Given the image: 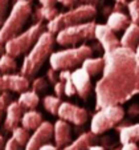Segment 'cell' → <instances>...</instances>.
<instances>
[{
    "instance_id": "obj_1",
    "label": "cell",
    "mask_w": 139,
    "mask_h": 150,
    "mask_svg": "<svg viewBox=\"0 0 139 150\" xmlns=\"http://www.w3.org/2000/svg\"><path fill=\"white\" fill-rule=\"evenodd\" d=\"M102 77L95 84V108L121 105L139 94V62L134 51L117 47L103 54Z\"/></svg>"
},
{
    "instance_id": "obj_2",
    "label": "cell",
    "mask_w": 139,
    "mask_h": 150,
    "mask_svg": "<svg viewBox=\"0 0 139 150\" xmlns=\"http://www.w3.org/2000/svg\"><path fill=\"white\" fill-rule=\"evenodd\" d=\"M54 42H56V37L53 36V33H51L48 31L44 32L39 37V40L36 41L33 48L24 57L20 73L23 74V76L28 77V79L29 77H33L41 69V67L44 65V62L46 60H49V57L52 56Z\"/></svg>"
},
{
    "instance_id": "obj_3",
    "label": "cell",
    "mask_w": 139,
    "mask_h": 150,
    "mask_svg": "<svg viewBox=\"0 0 139 150\" xmlns=\"http://www.w3.org/2000/svg\"><path fill=\"white\" fill-rule=\"evenodd\" d=\"M32 9H33V6H32L31 0L15 1L8 13V17L4 21L3 27L0 28V42L6 44L8 40L21 33V29L24 28L25 23L33 13Z\"/></svg>"
},
{
    "instance_id": "obj_4",
    "label": "cell",
    "mask_w": 139,
    "mask_h": 150,
    "mask_svg": "<svg viewBox=\"0 0 139 150\" xmlns=\"http://www.w3.org/2000/svg\"><path fill=\"white\" fill-rule=\"evenodd\" d=\"M91 56H93L91 47L84 44L79 47H72L64 51L53 52L49 57V64L51 68L56 72L70 71V69H77L78 67L81 68L82 62Z\"/></svg>"
},
{
    "instance_id": "obj_5",
    "label": "cell",
    "mask_w": 139,
    "mask_h": 150,
    "mask_svg": "<svg viewBox=\"0 0 139 150\" xmlns=\"http://www.w3.org/2000/svg\"><path fill=\"white\" fill-rule=\"evenodd\" d=\"M97 15V8L88 4H81L78 7L69 9L66 12H60L53 20L46 24V29L51 33H58L61 29L73 27L77 24H82L86 21H91Z\"/></svg>"
},
{
    "instance_id": "obj_6",
    "label": "cell",
    "mask_w": 139,
    "mask_h": 150,
    "mask_svg": "<svg viewBox=\"0 0 139 150\" xmlns=\"http://www.w3.org/2000/svg\"><path fill=\"white\" fill-rule=\"evenodd\" d=\"M44 25L43 23H34L29 27L27 31L19 33L17 36H15L13 39L8 40L4 44V51L6 53H8L12 57H19L27 54L33 45L36 44V41L39 40V37L44 33Z\"/></svg>"
},
{
    "instance_id": "obj_7",
    "label": "cell",
    "mask_w": 139,
    "mask_h": 150,
    "mask_svg": "<svg viewBox=\"0 0 139 150\" xmlns=\"http://www.w3.org/2000/svg\"><path fill=\"white\" fill-rule=\"evenodd\" d=\"M95 25L94 21H86L73 27L64 28L56 33V42L62 47H79L85 41L95 39Z\"/></svg>"
},
{
    "instance_id": "obj_8",
    "label": "cell",
    "mask_w": 139,
    "mask_h": 150,
    "mask_svg": "<svg viewBox=\"0 0 139 150\" xmlns=\"http://www.w3.org/2000/svg\"><path fill=\"white\" fill-rule=\"evenodd\" d=\"M125 118V109L119 105H110L97 109L90 121V132L95 136L106 133Z\"/></svg>"
},
{
    "instance_id": "obj_9",
    "label": "cell",
    "mask_w": 139,
    "mask_h": 150,
    "mask_svg": "<svg viewBox=\"0 0 139 150\" xmlns=\"http://www.w3.org/2000/svg\"><path fill=\"white\" fill-rule=\"evenodd\" d=\"M57 117L66 122H70V124H74V125H77V126H81V125H84L88 121L89 113L86 109L81 108L78 105L62 101L61 105H60Z\"/></svg>"
},
{
    "instance_id": "obj_10",
    "label": "cell",
    "mask_w": 139,
    "mask_h": 150,
    "mask_svg": "<svg viewBox=\"0 0 139 150\" xmlns=\"http://www.w3.org/2000/svg\"><path fill=\"white\" fill-rule=\"evenodd\" d=\"M29 79L23 74H1L0 76V94L8 93V92H16L23 93L29 89Z\"/></svg>"
},
{
    "instance_id": "obj_11",
    "label": "cell",
    "mask_w": 139,
    "mask_h": 150,
    "mask_svg": "<svg viewBox=\"0 0 139 150\" xmlns=\"http://www.w3.org/2000/svg\"><path fill=\"white\" fill-rule=\"evenodd\" d=\"M51 139H53V125L48 121H44L41 126L31 134V138L24 150H40V147L48 144Z\"/></svg>"
},
{
    "instance_id": "obj_12",
    "label": "cell",
    "mask_w": 139,
    "mask_h": 150,
    "mask_svg": "<svg viewBox=\"0 0 139 150\" xmlns=\"http://www.w3.org/2000/svg\"><path fill=\"white\" fill-rule=\"evenodd\" d=\"M95 39L101 44L105 52L113 51L117 47H121L119 39L117 37L115 32H113L106 24H97L95 25Z\"/></svg>"
},
{
    "instance_id": "obj_13",
    "label": "cell",
    "mask_w": 139,
    "mask_h": 150,
    "mask_svg": "<svg viewBox=\"0 0 139 150\" xmlns=\"http://www.w3.org/2000/svg\"><path fill=\"white\" fill-rule=\"evenodd\" d=\"M72 81L79 98L86 100L91 92V77L82 68H77L72 72Z\"/></svg>"
},
{
    "instance_id": "obj_14",
    "label": "cell",
    "mask_w": 139,
    "mask_h": 150,
    "mask_svg": "<svg viewBox=\"0 0 139 150\" xmlns=\"http://www.w3.org/2000/svg\"><path fill=\"white\" fill-rule=\"evenodd\" d=\"M53 141L60 150L68 146L72 142V127L69 122L64 120H57L53 125Z\"/></svg>"
},
{
    "instance_id": "obj_15",
    "label": "cell",
    "mask_w": 139,
    "mask_h": 150,
    "mask_svg": "<svg viewBox=\"0 0 139 150\" xmlns=\"http://www.w3.org/2000/svg\"><path fill=\"white\" fill-rule=\"evenodd\" d=\"M23 114H24V109L19 105V102L17 101L9 102L6 110V116H4V124H3L4 130L12 133L21 122Z\"/></svg>"
},
{
    "instance_id": "obj_16",
    "label": "cell",
    "mask_w": 139,
    "mask_h": 150,
    "mask_svg": "<svg viewBox=\"0 0 139 150\" xmlns=\"http://www.w3.org/2000/svg\"><path fill=\"white\" fill-rule=\"evenodd\" d=\"M119 42H121V47L134 51L139 45V24L131 23L123 31V35L119 39Z\"/></svg>"
},
{
    "instance_id": "obj_17",
    "label": "cell",
    "mask_w": 139,
    "mask_h": 150,
    "mask_svg": "<svg viewBox=\"0 0 139 150\" xmlns=\"http://www.w3.org/2000/svg\"><path fill=\"white\" fill-rule=\"evenodd\" d=\"M130 24H131V20L125 12H117V11L110 12L107 16V21H106V25L113 32L125 31Z\"/></svg>"
},
{
    "instance_id": "obj_18",
    "label": "cell",
    "mask_w": 139,
    "mask_h": 150,
    "mask_svg": "<svg viewBox=\"0 0 139 150\" xmlns=\"http://www.w3.org/2000/svg\"><path fill=\"white\" fill-rule=\"evenodd\" d=\"M97 141V136L91 132H85L81 136H78L74 141H72L68 146H65L61 150H88L91 145H94Z\"/></svg>"
},
{
    "instance_id": "obj_19",
    "label": "cell",
    "mask_w": 139,
    "mask_h": 150,
    "mask_svg": "<svg viewBox=\"0 0 139 150\" xmlns=\"http://www.w3.org/2000/svg\"><path fill=\"white\" fill-rule=\"evenodd\" d=\"M43 122H44V120H43L41 113H39L36 110H27V112H24L23 118H21V126L24 129H27L28 132L33 133L34 130H37L41 126Z\"/></svg>"
},
{
    "instance_id": "obj_20",
    "label": "cell",
    "mask_w": 139,
    "mask_h": 150,
    "mask_svg": "<svg viewBox=\"0 0 139 150\" xmlns=\"http://www.w3.org/2000/svg\"><path fill=\"white\" fill-rule=\"evenodd\" d=\"M119 141L121 144H139V124L126 125V126L119 127Z\"/></svg>"
},
{
    "instance_id": "obj_21",
    "label": "cell",
    "mask_w": 139,
    "mask_h": 150,
    "mask_svg": "<svg viewBox=\"0 0 139 150\" xmlns=\"http://www.w3.org/2000/svg\"><path fill=\"white\" fill-rule=\"evenodd\" d=\"M17 102L24 110H34L37 108V105L40 104V97L36 92L25 91L23 93H20Z\"/></svg>"
},
{
    "instance_id": "obj_22",
    "label": "cell",
    "mask_w": 139,
    "mask_h": 150,
    "mask_svg": "<svg viewBox=\"0 0 139 150\" xmlns=\"http://www.w3.org/2000/svg\"><path fill=\"white\" fill-rule=\"evenodd\" d=\"M103 67H105L103 57H89V59H86L85 61L82 62L81 68L88 72V74L90 77H93L99 73H102Z\"/></svg>"
},
{
    "instance_id": "obj_23",
    "label": "cell",
    "mask_w": 139,
    "mask_h": 150,
    "mask_svg": "<svg viewBox=\"0 0 139 150\" xmlns=\"http://www.w3.org/2000/svg\"><path fill=\"white\" fill-rule=\"evenodd\" d=\"M58 9L56 7H39V8L34 11V13H32V17L34 19V23H41L43 20H46V21H51L54 17L58 15Z\"/></svg>"
},
{
    "instance_id": "obj_24",
    "label": "cell",
    "mask_w": 139,
    "mask_h": 150,
    "mask_svg": "<svg viewBox=\"0 0 139 150\" xmlns=\"http://www.w3.org/2000/svg\"><path fill=\"white\" fill-rule=\"evenodd\" d=\"M58 80L64 82V91L66 97H73L77 94L76 88L72 81V72L70 71H61L58 73Z\"/></svg>"
},
{
    "instance_id": "obj_25",
    "label": "cell",
    "mask_w": 139,
    "mask_h": 150,
    "mask_svg": "<svg viewBox=\"0 0 139 150\" xmlns=\"http://www.w3.org/2000/svg\"><path fill=\"white\" fill-rule=\"evenodd\" d=\"M17 69L16 59L9 56L8 53H4L0 57V73L1 74H11Z\"/></svg>"
},
{
    "instance_id": "obj_26",
    "label": "cell",
    "mask_w": 139,
    "mask_h": 150,
    "mask_svg": "<svg viewBox=\"0 0 139 150\" xmlns=\"http://www.w3.org/2000/svg\"><path fill=\"white\" fill-rule=\"evenodd\" d=\"M61 98L57 96H52V94H48L43 98V106L48 113H51L52 116H57L60 109V105H61Z\"/></svg>"
},
{
    "instance_id": "obj_27",
    "label": "cell",
    "mask_w": 139,
    "mask_h": 150,
    "mask_svg": "<svg viewBox=\"0 0 139 150\" xmlns=\"http://www.w3.org/2000/svg\"><path fill=\"white\" fill-rule=\"evenodd\" d=\"M13 141H16L17 144L20 145L21 147H25V145L28 144L29 138H31V134L27 129H24L23 126H17L13 132H12V137Z\"/></svg>"
},
{
    "instance_id": "obj_28",
    "label": "cell",
    "mask_w": 139,
    "mask_h": 150,
    "mask_svg": "<svg viewBox=\"0 0 139 150\" xmlns=\"http://www.w3.org/2000/svg\"><path fill=\"white\" fill-rule=\"evenodd\" d=\"M126 7H127L128 17H130L131 23L139 24V0H131Z\"/></svg>"
},
{
    "instance_id": "obj_29",
    "label": "cell",
    "mask_w": 139,
    "mask_h": 150,
    "mask_svg": "<svg viewBox=\"0 0 139 150\" xmlns=\"http://www.w3.org/2000/svg\"><path fill=\"white\" fill-rule=\"evenodd\" d=\"M48 84L49 82L45 77H36V79L32 81V91L39 94L48 88Z\"/></svg>"
},
{
    "instance_id": "obj_30",
    "label": "cell",
    "mask_w": 139,
    "mask_h": 150,
    "mask_svg": "<svg viewBox=\"0 0 139 150\" xmlns=\"http://www.w3.org/2000/svg\"><path fill=\"white\" fill-rule=\"evenodd\" d=\"M11 101H12V100H11L9 93H1V94H0V124H1L4 116H6L7 106H8V104Z\"/></svg>"
},
{
    "instance_id": "obj_31",
    "label": "cell",
    "mask_w": 139,
    "mask_h": 150,
    "mask_svg": "<svg viewBox=\"0 0 139 150\" xmlns=\"http://www.w3.org/2000/svg\"><path fill=\"white\" fill-rule=\"evenodd\" d=\"M11 0H0V28L3 27L4 21L8 17V8Z\"/></svg>"
},
{
    "instance_id": "obj_32",
    "label": "cell",
    "mask_w": 139,
    "mask_h": 150,
    "mask_svg": "<svg viewBox=\"0 0 139 150\" xmlns=\"http://www.w3.org/2000/svg\"><path fill=\"white\" fill-rule=\"evenodd\" d=\"M53 92H54V96H57V97L61 98V97L65 94V91H64V82L58 80V81L53 85Z\"/></svg>"
},
{
    "instance_id": "obj_33",
    "label": "cell",
    "mask_w": 139,
    "mask_h": 150,
    "mask_svg": "<svg viewBox=\"0 0 139 150\" xmlns=\"http://www.w3.org/2000/svg\"><path fill=\"white\" fill-rule=\"evenodd\" d=\"M4 150H24L23 147L20 146L19 144H17L16 141H13L12 138H9L8 141H7L6 144V147H4Z\"/></svg>"
},
{
    "instance_id": "obj_34",
    "label": "cell",
    "mask_w": 139,
    "mask_h": 150,
    "mask_svg": "<svg viewBox=\"0 0 139 150\" xmlns=\"http://www.w3.org/2000/svg\"><path fill=\"white\" fill-rule=\"evenodd\" d=\"M46 77H48V82H51V84H56L57 81H58V74H56V71H53V69H48V72H46Z\"/></svg>"
},
{
    "instance_id": "obj_35",
    "label": "cell",
    "mask_w": 139,
    "mask_h": 150,
    "mask_svg": "<svg viewBox=\"0 0 139 150\" xmlns=\"http://www.w3.org/2000/svg\"><path fill=\"white\" fill-rule=\"evenodd\" d=\"M78 1V0H57V3L62 4L64 7H66V8H74V6H76V3Z\"/></svg>"
},
{
    "instance_id": "obj_36",
    "label": "cell",
    "mask_w": 139,
    "mask_h": 150,
    "mask_svg": "<svg viewBox=\"0 0 139 150\" xmlns=\"http://www.w3.org/2000/svg\"><path fill=\"white\" fill-rule=\"evenodd\" d=\"M119 150H139L138 144H134V142H130V144H125L122 145V147Z\"/></svg>"
},
{
    "instance_id": "obj_37",
    "label": "cell",
    "mask_w": 139,
    "mask_h": 150,
    "mask_svg": "<svg viewBox=\"0 0 139 150\" xmlns=\"http://www.w3.org/2000/svg\"><path fill=\"white\" fill-rule=\"evenodd\" d=\"M39 1L43 7H54V4L57 3V0H39Z\"/></svg>"
},
{
    "instance_id": "obj_38",
    "label": "cell",
    "mask_w": 139,
    "mask_h": 150,
    "mask_svg": "<svg viewBox=\"0 0 139 150\" xmlns=\"http://www.w3.org/2000/svg\"><path fill=\"white\" fill-rule=\"evenodd\" d=\"M40 150H60V149L56 146V145H53V144H51V142H48V144L43 145V146L40 147Z\"/></svg>"
},
{
    "instance_id": "obj_39",
    "label": "cell",
    "mask_w": 139,
    "mask_h": 150,
    "mask_svg": "<svg viewBox=\"0 0 139 150\" xmlns=\"http://www.w3.org/2000/svg\"><path fill=\"white\" fill-rule=\"evenodd\" d=\"M128 113H130L131 116H136V114H139V105H133V106L128 109Z\"/></svg>"
},
{
    "instance_id": "obj_40",
    "label": "cell",
    "mask_w": 139,
    "mask_h": 150,
    "mask_svg": "<svg viewBox=\"0 0 139 150\" xmlns=\"http://www.w3.org/2000/svg\"><path fill=\"white\" fill-rule=\"evenodd\" d=\"M78 1H81L82 4H88V6H93L95 7L97 4L99 3V0H78Z\"/></svg>"
},
{
    "instance_id": "obj_41",
    "label": "cell",
    "mask_w": 139,
    "mask_h": 150,
    "mask_svg": "<svg viewBox=\"0 0 139 150\" xmlns=\"http://www.w3.org/2000/svg\"><path fill=\"white\" fill-rule=\"evenodd\" d=\"M6 144H7V141H6V138H4V136L3 134H0V150H4Z\"/></svg>"
},
{
    "instance_id": "obj_42",
    "label": "cell",
    "mask_w": 139,
    "mask_h": 150,
    "mask_svg": "<svg viewBox=\"0 0 139 150\" xmlns=\"http://www.w3.org/2000/svg\"><path fill=\"white\" fill-rule=\"evenodd\" d=\"M88 150H105V147H103V146H101V145H97V144H94V145H91V146L89 147Z\"/></svg>"
},
{
    "instance_id": "obj_43",
    "label": "cell",
    "mask_w": 139,
    "mask_h": 150,
    "mask_svg": "<svg viewBox=\"0 0 139 150\" xmlns=\"http://www.w3.org/2000/svg\"><path fill=\"white\" fill-rule=\"evenodd\" d=\"M134 54H135V59H136V61L139 62V45L136 47L135 49H134Z\"/></svg>"
},
{
    "instance_id": "obj_44",
    "label": "cell",
    "mask_w": 139,
    "mask_h": 150,
    "mask_svg": "<svg viewBox=\"0 0 139 150\" xmlns=\"http://www.w3.org/2000/svg\"><path fill=\"white\" fill-rule=\"evenodd\" d=\"M4 53H6V51H4V44L3 42H0V57L3 56Z\"/></svg>"
},
{
    "instance_id": "obj_45",
    "label": "cell",
    "mask_w": 139,
    "mask_h": 150,
    "mask_svg": "<svg viewBox=\"0 0 139 150\" xmlns=\"http://www.w3.org/2000/svg\"><path fill=\"white\" fill-rule=\"evenodd\" d=\"M127 0H115V3H121V4H126Z\"/></svg>"
},
{
    "instance_id": "obj_46",
    "label": "cell",
    "mask_w": 139,
    "mask_h": 150,
    "mask_svg": "<svg viewBox=\"0 0 139 150\" xmlns=\"http://www.w3.org/2000/svg\"><path fill=\"white\" fill-rule=\"evenodd\" d=\"M114 150H119V149H114Z\"/></svg>"
},
{
    "instance_id": "obj_47",
    "label": "cell",
    "mask_w": 139,
    "mask_h": 150,
    "mask_svg": "<svg viewBox=\"0 0 139 150\" xmlns=\"http://www.w3.org/2000/svg\"><path fill=\"white\" fill-rule=\"evenodd\" d=\"M13 1H17V0H13Z\"/></svg>"
}]
</instances>
